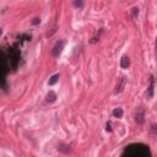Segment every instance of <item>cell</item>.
Segmentation results:
<instances>
[{"label": "cell", "instance_id": "6", "mask_svg": "<svg viewBox=\"0 0 157 157\" xmlns=\"http://www.w3.org/2000/svg\"><path fill=\"white\" fill-rule=\"evenodd\" d=\"M125 82H127V80H125V77H124V76L119 78V84L117 85L115 93H119V92H122V91H123V88H124V86H125Z\"/></svg>", "mask_w": 157, "mask_h": 157}, {"label": "cell", "instance_id": "9", "mask_svg": "<svg viewBox=\"0 0 157 157\" xmlns=\"http://www.w3.org/2000/svg\"><path fill=\"white\" fill-rule=\"evenodd\" d=\"M123 109L122 108H114L113 109V112H112V114H113V117L114 118H122L123 117Z\"/></svg>", "mask_w": 157, "mask_h": 157}, {"label": "cell", "instance_id": "4", "mask_svg": "<svg viewBox=\"0 0 157 157\" xmlns=\"http://www.w3.org/2000/svg\"><path fill=\"white\" fill-rule=\"evenodd\" d=\"M135 122L137 123V124H143L144 122H145V113H144V111L140 108V109H137V112H136V114H135Z\"/></svg>", "mask_w": 157, "mask_h": 157}, {"label": "cell", "instance_id": "1", "mask_svg": "<svg viewBox=\"0 0 157 157\" xmlns=\"http://www.w3.org/2000/svg\"><path fill=\"white\" fill-rule=\"evenodd\" d=\"M20 52L16 47L10 48L8 50L0 49V85L6 87L5 77L10 72L11 69H16L20 63Z\"/></svg>", "mask_w": 157, "mask_h": 157}, {"label": "cell", "instance_id": "10", "mask_svg": "<svg viewBox=\"0 0 157 157\" xmlns=\"http://www.w3.org/2000/svg\"><path fill=\"white\" fill-rule=\"evenodd\" d=\"M59 77H60V75H59V74H55V75H53V76L49 78L48 85H49V86H53V85H55V84L58 82V80H59Z\"/></svg>", "mask_w": 157, "mask_h": 157}, {"label": "cell", "instance_id": "12", "mask_svg": "<svg viewBox=\"0 0 157 157\" xmlns=\"http://www.w3.org/2000/svg\"><path fill=\"white\" fill-rule=\"evenodd\" d=\"M137 16H139V8H133L131 9V17L136 18Z\"/></svg>", "mask_w": 157, "mask_h": 157}, {"label": "cell", "instance_id": "15", "mask_svg": "<svg viewBox=\"0 0 157 157\" xmlns=\"http://www.w3.org/2000/svg\"><path fill=\"white\" fill-rule=\"evenodd\" d=\"M2 36H3V30L0 28V37H2Z\"/></svg>", "mask_w": 157, "mask_h": 157}, {"label": "cell", "instance_id": "8", "mask_svg": "<svg viewBox=\"0 0 157 157\" xmlns=\"http://www.w3.org/2000/svg\"><path fill=\"white\" fill-rule=\"evenodd\" d=\"M56 101V93L53 92V91H49L48 95H47V102L49 103H54Z\"/></svg>", "mask_w": 157, "mask_h": 157}, {"label": "cell", "instance_id": "13", "mask_svg": "<svg viewBox=\"0 0 157 157\" xmlns=\"http://www.w3.org/2000/svg\"><path fill=\"white\" fill-rule=\"evenodd\" d=\"M32 24L33 25H39V24H41V20H39V18H34L33 21H32Z\"/></svg>", "mask_w": 157, "mask_h": 157}, {"label": "cell", "instance_id": "11", "mask_svg": "<svg viewBox=\"0 0 157 157\" xmlns=\"http://www.w3.org/2000/svg\"><path fill=\"white\" fill-rule=\"evenodd\" d=\"M84 0H74V6L76 9H82L84 8Z\"/></svg>", "mask_w": 157, "mask_h": 157}, {"label": "cell", "instance_id": "2", "mask_svg": "<svg viewBox=\"0 0 157 157\" xmlns=\"http://www.w3.org/2000/svg\"><path fill=\"white\" fill-rule=\"evenodd\" d=\"M123 156H129V157H151V151L150 147L145 144H131L128 145L123 152Z\"/></svg>", "mask_w": 157, "mask_h": 157}, {"label": "cell", "instance_id": "14", "mask_svg": "<svg viewBox=\"0 0 157 157\" xmlns=\"http://www.w3.org/2000/svg\"><path fill=\"white\" fill-rule=\"evenodd\" d=\"M106 130H107V131H112V128H111V123H107V124H106Z\"/></svg>", "mask_w": 157, "mask_h": 157}, {"label": "cell", "instance_id": "3", "mask_svg": "<svg viewBox=\"0 0 157 157\" xmlns=\"http://www.w3.org/2000/svg\"><path fill=\"white\" fill-rule=\"evenodd\" d=\"M64 41H58L56 43H55V46L53 47V49H52V56H54V58H58L59 55L62 54V52H63V49H64Z\"/></svg>", "mask_w": 157, "mask_h": 157}, {"label": "cell", "instance_id": "5", "mask_svg": "<svg viewBox=\"0 0 157 157\" xmlns=\"http://www.w3.org/2000/svg\"><path fill=\"white\" fill-rule=\"evenodd\" d=\"M153 87H155V78H153V76H151V78H150V86L147 88V98H152L153 97Z\"/></svg>", "mask_w": 157, "mask_h": 157}, {"label": "cell", "instance_id": "7", "mask_svg": "<svg viewBox=\"0 0 157 157\" xmlns=\"http://www.w3.org/2000/svg\"><path fill=\"white\" fill-rule=\"evenodd\" d=\"M129 65H130V59H129V56L124 55V56L120 59V66H122L123 69H128Z\"/></svg>", "mask_w": 157, "mask_h": 157}]
</instances>
